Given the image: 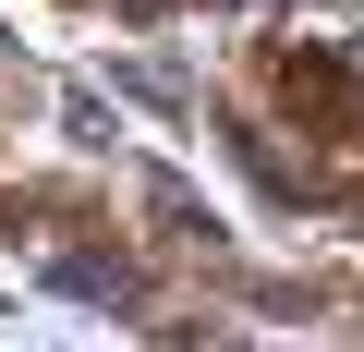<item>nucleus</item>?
I'll return each instance as SVG.
<instances>
[{
    "label": "nucleus",
    "instance_id": "obj_1",
    "mask_svg": "<svg viewBox=\"0 0 364 352\" xmlns=\"http://www.w3.org/2000/svg\"><path fill=\"white\" fill-rule=\"evenodd\" d=\"M49 292H73V304H109V316H134V304H146V279H134L122 255H49Z\"/></svg>",
    "mask_w": 364,
    "mask_h": 352
},
{
    "label": "nucleus",
    "instance_id": "obj_3",
    "mask_svg": "<svg viewBox=\"0 0 364 352\" xmlns=\"http://www.w3.org/2000/svg\"><path fill=\"white\" fill-rule=\"evenodd\" d=\"M134 13H170V0H134Z\"/></svg>",
    "mask_w": 364,
    "mask_h": 352
},
{
    "label": "nucleus",
    "instance_id": "obj_2",
    "mask_svg": "<svg viewBox=\"0 0 364 352\" xmlns=\"http://www.w3.org/2000/svg\"><path fill=\"white\" fill-rule=\"evenodd\" d=\"M109 85H122V97H158V110H170V97H182V73H170V61H122V73H109Z\"/></svg>",
    "mask_w": 364,
    "mask_h": 352
}]
</instances>
